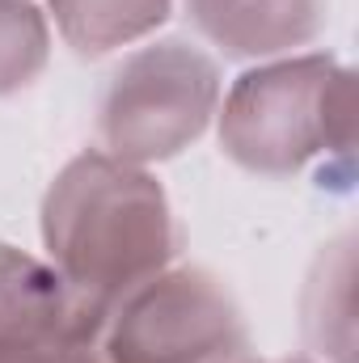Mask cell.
Instances as JSON below:
<instances>
[{"label":"cell","mask_w":359,"mask_h":363,"mask_svg":"<svg viewBox=\"0 0 359 363\" xmlns=\"http://www.w3.org/2000/svg\"><path fill=\"white\" fill-rule=\"evenodd\" d=\"M355 241L338 237L326 245L304 279L300 325L317 363H355V317H351V283H355Z\"/></svg>","instance_id":"obj_7"},{"label":"cell","mask_w":359,"mask_h":363,"mask_svg":"<svg viewBox=\"0 0 359 363\" xmlns=\"http://www.w3.org/2000/svg\"><path fill=\"white\" fill-rule=\"evenodd\" d=\"M220 152L258 178H292L321 157H351L355 77L326 51L267 60L233 81L216 110Z\"/></svg>","instance_id":"obj_2"},{"label":"cell","mask_w":359,"mask_h":363,"mask_svg":"<svg viewBox=\"0 0 359 363\" xmlns=\"http://www.w3.org/2000/svg\"><path fill=\"white\" fill-rule=\"evenodd\" d=\"M97 355L106 363H241L250 330L224 279L174 262L110 308Z\"/></svg>","instance_id":"obj_4"},{"label":"cell","mask_w":359,"mask_h":363,"mask_svg":"<svg viewBox=\"0 0 359 363\" xmlns=\"http://www.w3.org/2000/svg\"><path fill=\"white\" fill-rule=\"evenodd\" d=\"M72 363H106V359L97 355V342H89V347H77V355H72Z\"/></svg>","instance_id":"obj_11"},{"label":"cell","mask_w":359,"mask_h":363,"mask_svg":"<svg viewBox=\"0 0 359 363\" xmlns=\"http://www.w3.org/2000/svg\"><path fill=\"white\" fill-rule=\"evenodd\" d=\"M38 228L47 262L97 321V334L123 296L170 271L182 254V224L165 186L144 165L101 148L72 157L55 174Z\"/></svg>","instance_id":"obj_1"},{"label":"cell","mask_w":359,"mask_h":363,"mask_svg":"<svg viewBox=\"0 0 359 363\" xmlns=\"http://www.w3.org/2000/svg\"><path fill=\"white\" fill-rule=\"evenodd\" d=\"M199 38L224 60L267 64L317 43L330 0H182Z\"/></svg>","instance_id":"obj_6"},{"label":"cell","mask_w":359,"mask_h":363,"mask_svg":"<svg viewBox=\"0 0 359 363\" xmlns=\"http://www.w3.org/2000/svg\"><path fill=\"white\" fill-rule=\"evenodd\" d=\"M47 13L81 60H101L153 38L170 21L174 0H47Z\"/></svg>","instance_id":"obj_8"},{"label":"cell","mask_w":359,"mask_h":363,"mask_svg":"<svg viewBox=\"0 0 359 363\" xmlns=\"http://www.w3.org/2000/svg\"><path fill=\"white\" fill-rule=\"evenodd\" d=\"M241 363H258V359H250V355H245ZM283 363H317V359H283Z\"/></svg>","instance_id":"obj_12"},{"label":"cell","mask_w":359,"mask_h":363,"mask_svg":"<svg viewBox=\"0 0 359 363\" xmlns=\"http://www.w3.org/2000/svg\"><path fill=\"white\" fill-rule=\"evenodd\" d=\"M220 93V64L203 47L157 38L110 72L97 97V144L144 169L170 161L216 123Z\"/></svg>","instance_id":"obj_3"},{"label":"cell","mask_w":359,"mask_h":363,"mask_svg":"<svg viewBox=\"0 0 359 363\" xmlns=\"http://www.w3.org/2000/svg\"><path fill=\"white\" fill-rule=\"evenodd\" d=\"M0 342H97V321L55 274V267L9 241H0Z\"/></svg>","instance_id":"obj_5"},{"label":"cell","mask_w":359,"mask_h":363,"mask_svg":"<svg viewBox=\"0 0 359 363\" xmlns=\"http://www.w3.org/2000/svg\"><path fill=\"white\" fill-rule=\"evenodd\" d=\"M89 347V342H85ZM77 347H43V342H0V363H72Z\"/></svg>","instance_id":"obj_10"},{"label":"cell","mask_w":359,"mask_h":363,"mask_svg":"<svg viewBox=\"0 0 359 363\" xmlns=\"http://www.w3.org/2000/svg\"><path fill=\"white\" fill-rule=\"evenodd\" d=\"M51 60V21L34 0H0V97L30 89Z\"/></svg>","instance_id":"obj_9"}]
</instances>
